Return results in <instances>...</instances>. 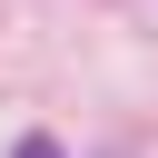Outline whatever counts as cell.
Masks as SVG:
<instances>
[{
    "instance_id": "cell-1",
    "label": "cell",
    "mask_w": 158,
    "mask_h": 158,
    "mask_svg": "<svg viewBox=\"0 0 158 158\" xmlns=\"http://www.w3.org/2000/svg\"><path fill=\"white\" fill-rule=\"evenodd\" d=\"M10 158H59V138H40V128H30V138H20Z\"/></svg>"
}]
</instances>
